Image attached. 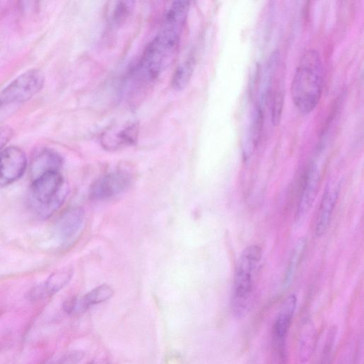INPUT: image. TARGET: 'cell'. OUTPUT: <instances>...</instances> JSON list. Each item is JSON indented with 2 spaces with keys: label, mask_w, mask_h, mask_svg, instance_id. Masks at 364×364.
I'll list each match as a JSON object with an SVG mask.
<instances>
[{
  "label": "cell",
  "mask_w": 364,
  "mask_h": 364,
  "mask_svg": "<svg viewBox=\"0 0 364 364\" xmlns=\"http://www.w3.org/2000/svg\"><path fill=\"white\" fill-rule=\"evenodd\" d=\"M133 2H119L115 6L113 13L111 15L112 21L116 25L124 22L132 11Z\"/></svg>",
  "instance_id": "cell-21"
},
{
  "label": "cell",
  "mask_w": 364,
  "mask_h": 364,
  "mask_svg": "<svg viewBox=\"0 0 364 364\" xmlns=\"http://www.w3.org/2000/svg\"><path fill=\"white\" fill-rule=\"evenodd\" d=\"M195 66V60L193 55H190L176 69L173 79L172 86L177 90L185 88L189 84Z\"/></svg>",
  "instance_id": "cell-17"
},
{
  "label": "cell",
  "mask_w": 364,
  "mask_h": 364,
  "mask_svg": "<svg viewBox=\"0 0 364 364\" xmlns=\"http://www.w3.org/2000/svg\"><path fill=\"white\" fill-rule=\"evenodd\" d=\"M284 106V94L283 90L278 88L273 97L271 119L274 126L280 124Z\"/></svg>",
  "instance_id": "cell-20"
},
{
  "label": "cell",
  "mask_w": 364,
  "mask_h": 364,
  "mask_svg": "<svg viewBox=\"0 0 364 364\" xmlns=\"http://www.w3.org/2000/svg\"><path fill=\"white\" fill-rule=\"evenodd\" d=\"M44 77L38 69L21 74L0 93V107L30 100L43 88Z\"/></svg>",
  "instance_id": "cell-5"
},
{
  "label": "cell",
  "mask_w": 364,
  "mask_h": 364,
  "mask_svg": "<svg viewBox=\"0 0 364 364\" xmlns=\"http://www.w3.org/2000/svg\"><path fill=\"white\" fill-rule=\"evenodd\" d=\"M13 135V131L8 127L0 128V152L4 147L11 140Z\"/></svg>",
  "instance_id": "cell-23"
},
{
  "label": "cell",
  "mask_w": 364,
  "mask_h": 364,
  "mask_svg": "<svg viewBox=\"0 0 364 364\" xmlns=\"http://www.w3.org/2000/svg\"><path fill=\"white\" fill-rule=\"evenodd\" d=\"M89 364H109V363L105 360V359H100V360H93Z\"/></svg>",
  "instance_id": "cell-24"
},
{
  "label": "cell",
  "mask_w": 364,
  "mask_h": 364,
  "mask_svg": "<svg viewBox=\"0 0 364 364\" xmlns=\"http://www.w3.org/2000/svg\"><path fill=\"white\" fill-rule=\"evenodd\" d=\"M63 166V159L56 151L42 148L33 156L31 162V174L33 180L49 172H60Z\"/></svg>",
  "instance_id": "cell-12"
},
{
  "label": "cell",
  "mask_w": 364,
  "mask_h": 364,
  "mask_svg": "<svg viewBox=\"0 0 364 364\" xmlns=\"http://www.w3.org/2000/svg\"><path fill=\"white\" fill-rule=\"evenodd\" d=\"M320 180L318 167L311 164L306 170L298 201L296 212L297 222L303 220L313 206L318 193Z\"/></svg>",
  "instance_id": "cell-8"
},
{
  "label": "cell",
  "mask_w": 364,
  "mask_h": 364,
  "mask_svg": "<svg viewBox=\"0 0 364 364\" xmlns=\"http://www.w3.org/2000/svg\"><path fill=\"white\" fill-rule=\"evenodd\" d=\"M190 3L175 1L166 11L162 27L147 46L139 71L149 81L158 79L173 62L180 47Z\"/></svg>",
  "instance_id": "cell-1"
},
{
  "label": "cell",
  "mask_w": 364,
  "mask_h": 364,
  "mask_svg": "<svg viewBox=\"0 0 364 364\" xmlns=\"http://www.w3.org/2000/svg\"><path fill=\"white\" fill-rule=\"evenodd\" d=\"M317 344V330L313 321H306L301 330L299 339V358L301 363L308 361L314 353Z\"/></svg>",
  "instance_id": "cell-15"
},
{
  "label": "cell",
  "mask_w": 364,
  "mask_h": 364,
  "mask_svg": "<svg viewBox=\"0 0 364 364\" xmlns=\"http://www.w3.org/2000/svg\"><path fill=\"white\" fill-rule=\"evenodd\" d=\"M324 86V67L318 50L309 49L301 58L292 82L295 108L309 114L318 107Z\"/></svg>",
  "instance_id": "cell-2"
},
{
  "label": "cell",
  "mask_w": 364,
  "mask_h": 364,
  "mask_svg": "<svg viewBox=\"0 0 364 364\" xmlns=\"http://www.w3.org/2000/svg\"><path fill=\"white\" fill-rule=\"evenodd\" d=\"M114 295V291L111 286L102 285L82 296V299L86 308L88 309L93 305L108 301Z\"/></svg>",
  "instance_id": "cell-18"
},
{
  "label": "cell",
  "mask_w": 364,
  "mask_h": 364,
  "mask_svg": "<svg viewBox=\"0 0 364 364\" xmlns=\"http://www.w3.org/2000/svg\"><path fill=\"white\" fill-rule=\"evenodd\" d=\"M297 303L295 295L292 294L287 297L283 302L274 326V340L282 351L295 314Z\"/></svg>",
  "instance_id": "cell-11"
},
{
  "label": "cell",
  "mask_w": 364,
  "mask_h": 364,
  "mask_svg": "<svg viewBox=\"0 0 364 364\" xmlns=\"http://www.w3.org/2000/svg\"><path fill=\"white\" fill-rule=\"evenodd\" d=\"M84 356L85 353L82 351H72L61 356L51 364H77Z\"/></svg>",
  "instance_id": "cell-22"
},
{
  "label": "cell",
  "mask_w": 364,
  "mask_h": 364,
  "mask_svg": "<svg viewBox=\"0 0 364 364\" xmlns=\"http://www.w3.org/2000/svg\"><path fill=\"white\" fill-rule=\"evenodd\" d=\"M138 127L135 123L125 126L117 133L105 134L102 137V144L109 150H116L134 144L137 139Z\"/></svg>",
  "instance_id": "cell-14"
},
{
  "label": "cell",
  "mask_w": 364,
  "mask_h": 364,
  "mask_svg": "<svg viewBox=\"0 0 364 364\" xmlns=\"http://www.w3.org/2000/svg\"><path fill=\"white\" fill-rule=\"evenodd\" d=\"M73 274L74 270L71 267H67L55 271L45 282L31 290L29 294L30 299L36 301L54 295L70 282Z\"/></svg>",
  "instance_id": "cell-9"
},
{
  "label": "cell",
  "mask_w": 364,
  "mask_h": 364,
  "mask_svg": "<svg viewBox=\"0 0 364 364\" xmlns=\"http://www.w3.org/2000/svg\"><path fill=\"white\" fill-rule=\"evenodd\" d=\"M27 160L19 147H8L0 152V187L12 184L25 174Z\"/></svg>",
  "instance_id": "cell-6"
},
{
  "label": "cell",
  "mask_w": 364,
  "mask_h": 364,
  "mask_svg": "<svg viewBox=\"0 0 364 364\" xmlns=\"http://www.w3.org/2000/svg\"><path fill=\"white\" fill-rule=\"evenodd\" d=\"M68 194V186L60 172L46 173L33 180L29 204L38 217L47 220L60 209Z\"/></svg>",
  "instance_id": "cell-3"
},
{
  "label": "cell",
  "mask_w": 364,
  "mask_h": 364,
  "mask_svg": "<svg viewBox=\"0 0 364 364\" xmlns=\"http://www.w3.org/2000/svg\"><path fill=\"white\" fill-rule=\"evenodd\" d=\"M305 246L306 241L305 239L302 238L297 242V245H295L293 250L285 279V286L288 285L292 279V277L297 269V266L299 262L301 255H302Z\"/></svg>",
  "instance_id": "cell-19"
},
{
  "label": "cell",
  "mask_w": 364,
  "mask_h": 364,
  "mask_svg": "<svg viewBox=\"0 0 364 364\" xmlns=\"http://www.w3.org/2000/svg\"><path fill=\"white\" fill-rule=\"evenodd\" d=\"M84 218L85 213L81 207H72L61 217L57 224V231L63 243L72 241L78 235Z\"/></svg>",
  "instance_id": "cell-13"
},
{
  "label": "cell",
  "mask_w": 364,
  "mask_h": 364,
  "mask_svg": "<svg viewBox=\"0 0 364 364\" xmlns=\"http://www.w3.org/2000/svg\"><path fill=\"white\" fill-rule=\"evenodd\" d=\"M131 183V177L125 171H116L97 180L90 188L93 200H105L123 192Z\"/></svg>",
  "instance_id": "cell-7"
},
{
  "label": "cell",
  "mask_w": 364,
  "mask_h": 364,
  "mask_svg": "<svg viewBox=\"0 0 364 364\" xmlns=\"http://www.w3.org/2000/svg\"><path fill=\"white\" fill-rule=\"evenodd\" d=\"M264 108L257 102L255 107L248 140L243 149V156L248 160L257 147L263 130Z\"/></svg>",
  "instance_id": "cell-16"
},
{
  "label": "cell",
  "mask_w": 364,
  "mask_h": 364,
  "mask_svg": "<svg viewBox=\"0 0 364 364\" xmlns=\"http://www.w3.org/2000/svg\"><path fill=\"white\" fill-rule=\"evenodd\" d=\"M341 183L328 185L321 200L316 223V234L320 237L328 230L341 191Z\"/></svg>",
  "instance_id": "cell-10"
},
{
  "label": "cell",
  "mask_w": 364,
  "mask_h": 364,
  "mask_svg": "<svg viewBox=\"0 0 364 364\" xmlns=\"http://www.w3.org/2000/svg\"><path fill=\"white\" fill-rule=\"evenodd\" d=\"M262 257V250L257 245L247 247L236 266L231 300L234 315L241 318L248 313L253 289L255 271Z\"/></svg>",
  "instance_id": "cell-4"
}]
</instances>
